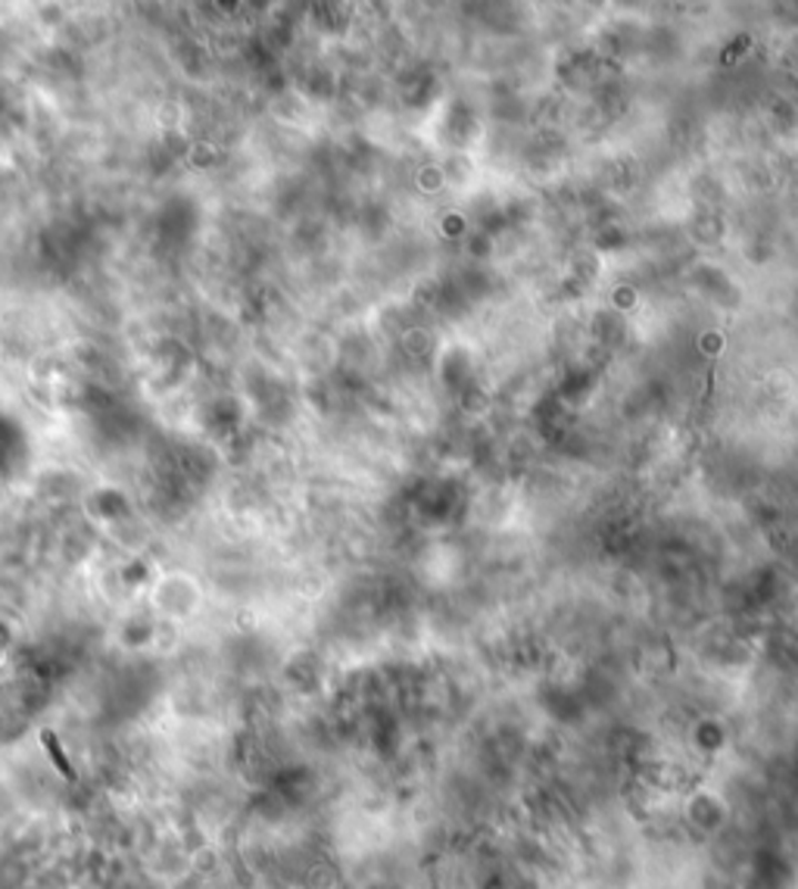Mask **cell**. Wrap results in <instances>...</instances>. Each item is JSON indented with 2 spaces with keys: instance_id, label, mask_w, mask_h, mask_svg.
<instances>
[{
  "instance_id": "1",
  "label": "cell",
  "mask_w": 798,
  "mask_h": 889,
  "mask_svg": "<svg viewBox=\"0 0 798 889\" xmlns=\"http://www.w3.org/2000/svg\"><path fill=\"white\" fill-rule=\"evenodd\" d=\"M41 742H44V749H48L50 758H53V765H57V768L63 771V777H69V780H72V777H75V771L69 768V761H65V756L60 752V746H57V737H53L50 730H44V734H41Z\"/></svg>"
}]
</instances>
